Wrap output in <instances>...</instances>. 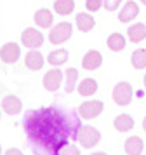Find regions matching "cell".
Segmentation results:
<instances>
[{
    "label": "cell",
    "instance_id": "cell-1",
    "mask_svg": "<svg viewBox=\"0 0 146 155\" xmlns=\"http://www.w3.org/2000/svg\"><path fill=\"white\" fill-rule=\"evenodd\" d=\"M23 127L35 155H59L63 147L78 138L80 115L59 106L28 110Z\"/></svg>",
    "mask_w": 146,
    "mask_h": 155
},
{
    "label": "cell",
    "instance_id": "cell-2",
    "mask_svg": "<svg viewBox=\"0 0 146 155\" xmlns=\"http://www.w3.org/2000/svg\"><path fill=\"white\" fill-rule=\"evenodd\" d=\"M76 141L82 145V148H92L101 141V133L92 126H82L78 131Z\"/></svg>",
    "mask_w": 146,
    "mask_h": 155
},
{
    "label": "cell",
    "instance_id": "cell-3",
    "mask_svg": "<svg viewBox=\"0 0 146 155\" xmlns=\"http://www.w3.org/2000/svg\"><path fill=\"white\" fill-rule=\"evenodd\" d=\"M73 33V26H71V23L68 21H61L57 23L54 28L50 30V33H49V42L54 44V45H59V44L66 42L70 37Z\"/></svg>",
    "mask_w": 146,
    "mask_h": 155
},
{
    "label": "cell",
    "instance_id": "cell-4",
    "mask_svg": "<svg viewBox=\"0 0 146 155\" xmlns=\"http://www.w3.org/2000/svg\"><path fill=\"white\" fill-rule=\"evenodd\" d=\"M132 94H134V91H132V85L129 82H118L113 87L111 98L118 106H127L132 101Z\"/></svg>",
    "mask_w": 146,
    "mask_h": 155
},
{
    "label": "cell",
    "instance_id": "cell-5",
    "mask_svg": "<svg viewBox=\"0 0 146 155\" xmlns=\"http://www.w3.org/2000/svg\"><path fill=\"white\" fill-rule=\"evenodd\" d=\"M104 110V103L99 101V99H89L82 105L78 106V115L85 120H90V119H96L99 113Z\"/></svg>",
    "mask_w": 146,
    "mask_h": 155
},
{
    "label": "cell",
    "instance_id": "cell-6",
    "mask_svg": "<svg viewBox=\"0 0 146 155\" xmlns=\"http://www.w3.org/2000/svg\"><path fill=\"white\" fill-rule=\"evenodd\" d=\"M21 42L28 49H37L44 44V35H42L40 30L37 28H26L21 33Z\"/></svg>",
    "mask_w": 146,
    "mask_h": 155
},
{
    "label": "cell",
    "instance_id": "cell-7",
    "mask_svg": "<svg viewBox=\"0 0 146 155\" xmlns=\"http://www.w3.org/2000/svg\"><path fill=\"white\" fill-rule=\"evenodd\" d=\"M63 75H64V73H63L61 70H57V68L49 70L47 73L44 75V87H45L49 92H56L63 84Z\"/></svg>",
    "mask_w": 146,
    "mask_h": 155
},
{
    "label": "cell",
    "instance_id": "cell-8",
    "mask_svg": "<svg viewBox=\"0 0 146 155\" xmlns=\"http://www.w3.org/2000/svg\"><path fill=\"white\" fill-rule=\"evenodd\" d=\"M21 56V49L18 44L14 42H7L5 45H2V49H0V59L7 64H12L16 63Z\"/></svg>",
    "mask_w": 146,
    "mask_h": 155
},
{
    "label": "cell",
    "instance_id": "cell-9",
    "mask_svg": "<svg viewBox=\"0 0 146 155\" xmlns=\"http://www.w3.org/2000/svg\"><path fill=\"white\" fill-rule=\"evenodd\" d=\"M101 64H103V56H101V52H99V51L90 49V51L85 52V56H83V59H82L83 70L94 71V70H97Z\"/></svg>",
    "mask_w": 146,
    "mask_h": 155
},
{
    "label": "cell",
    "instance_id": "cell-10",
    "mask_svg": "<svg viewBox=\"0 0 146 155\" xmlns=\"http://www.w3.org/2000/svg\"><path fill=\"white\" fill-rule=\"evenodd\" d=\"M0 108H2V112H5L7 115H18V113L23 110V103H21V99L18 98V96L9 94V96H5V98L2 99Z\"/></svg>",
    "mask_w": 146,
    "mask_h": 155
},
{
    "label": "cell",
    "instance_id": "cell-11",
    "mask_svg": "<svg viewBox=\"0 0 146 155\" xmlns=\"http://www.w3.org/2000/svg\"><path fill=\"white\" fill-rule=\"evenodd\" d=\"M124 148H125V153L127 155H141L143 150H144V141L139 136H131L124 143Z\"/></svg>",
    "mask_w": 146,
    "mask_h": 155
},
{
    "label": "cell",
    "instance_id": "cell-12",
    "mask_svg": "<svg viewBox=\"0 0 146 155\" xmlns=\"http://www.w3.org/2000/svg\"><path fill=\"white\" fill-rule=\"evenodd\" d=\"M127 37H129V40L134 42V44L143 42L146 38V25L144 23H134V25H131V26L127 28Z\"/></svg>",
    "mask_w": 146,
    "mask_h": 155
},
{
    "label": "cell",
    "instance_id": "cell-13",
    "mask_svg": "<svg viewBox=\"0 0 146 155\" xmlns=\"http://www.w3.org/2000/svg\"><path fill=\"white\" fill-rule=\"evenodd\" d=\"M138 14H139L138 4H136L134 0H129V2L124 5V9L120 11V14H118V21L120 23H129V21H132Z\"/></svg>",
    "mask_w": 146,
    "mask_h": 155
},
{
    "label": "cell",
    "instance_id": "cell-14",
    "mask_svg": "<svg viewBox=\"0 0 146 155\" xmlns=\"http://www.w3.org/2000/svg\"><path fill=\"white\" fill-rule=\"evenodd\" d=\"M24 64H26V68L30 70H42V66H44V56H42L38 51L31 49L30 52H26V58H24Z\"/></svg>",
    "mask_w": 146,
    "mask_h": 155
},
{
    "label": "cell",
    "instance_id": "cell-15",
    "mask_svg": "<svg viewBox=\"0 0 146 155\" xmlns=\"http://www.w3.org/2000/svg\"><path fill=\"white\" fill-rule=\"evenodd\" d=\"M113 126H115V129L120 131V133H127V131H132V127H134V119H132L129 113H120V115L115 117Z\"/></svg>",
    "mask_w": 146,
    "mask_h": 155
},
{
    "label": "cell",
    "instance_id": "cell-16",
    "mask_svg": "<svg viewBox=\"0 0 146 155\" xmlns=\"http://www.w3.org/2000/svg\"><path fill=\"white\" fill-rule=\"evenodd\" d=\"M76 28L80 30V31H90V30L96 26V19H94V16L92 14H87V12H80V14H76Z\"/></svg>",
    "mask_w": 146,
    "mask_h": 155
},
{
    "label": "cell",
    "instance_id": "cell-17",
    "mask_svg": "<svg viewBox=\"0 0 146 155\" xmlns=\"http://www.w3.org/2000/svg\"><path fill=\"white\" fill-rule=\"evenodd\" d=\"M52 19H54V16H52V12L49 9H38L35 12V23L40 28H50L52 26Z\"/></svg>",
    "mask_w": 146,
    "mask_h": 155
},
{
    "label": "cell",
    "instance_id": "cell-18",
    "mask_svg": "<svg viewBox=\"0 0 146 155\" xmlns=\"http://www.w3.org/2000/svg\"><path fill=\"white\" fill-rule=\"evenodd\" d=\"M125 37L122 35V33H118V31H115V33H111L110 37H108V40H106V45H108V49L113 51V52H120V51L125 49Z\"/></svg>",
    "mask_w": 146,
    "mask_h": 155
},
{
    "label": "cell",
    "instance_id": "cell-19",
    "mask_svg": "<svg viewBox=\"0 0 146 155\" xmlns=\"http://www.w3.org/2000/svg\"><path fill=\"white\" fill-rule=\"evenodd\" d=\"M78 94L80 96H85V98H89V96H92V94H96L97 91V82L94 80V78H83L82 82L78 84Z\"/></svg>",
    "mask_w": 146,
    "mask_h": 155
},
{
    "label": "cell",
    "instance_id": "cell-20",
    "mask_svg": "<svg viewBox=\"0 0 146 155\" xmlns=\"http://www.w3.org/2000/svg\"><path fill=\"white\" fill-rule=\"evenodd\" d=\"M68 58H70V54L66 49H56L47 56V61L52 66H61V64H64L68 61Z\"/></svg>",
    "mask_w": 146,
    "mask_h": 155
},
{
    "label": "cell",
    "instance_id": "cell-21",
    "mask_svg": "<svg viewBox=\"0 0 146 155\" xmlns=\"http://www.w3.org/2000/svg\"><path fill=\"white\" fill-rule=\"evenodd\" d=\"M76 80H78V70L76 68H68L64 71V91L73 92L76 87Z\"/></svg>",
    "mask_w": 146,
    "mask_h": 155
},
{
    "label": "cell",
    "instance_id": "cell-22",
    "mask_svg": "<svg viewBox=\"0 0 146 155\" xmlns=\"http://www.w3.org/2000/svg\"><path fill=\"white\" fill-rule=\"evenodd\" d=\"M75 9V0H56L54 2V11L59 16H68Z\"/></svg>",
    "mask_w": 146,
    "mask_h": 155
},
{
    "label": "cell",
    "instance_id": "cell-23",
    "mask_svg": "<svg viewBox=\"0 0 146 155\" xmlns=\"http://www.w3.org/2000/svg\"><path fill=\"white\" fill-rule=\"evenodd\" d=\"M131 63L136 70H144L146 68V49H136L131 54Z\"/></svg>",
    "mask_w": 146,
    "mask_h": 155
},
{
    "label": "cell",
    "instance_id": "cell-24",
    "mask_svg": "<svg viewBox=\"0 0 146 155\" xmlns=\"http://www.w3.org/2000/svg\"><path fill=\"white\" fill-rule=\"evenodd\" d=\"M59 155H80V148L76 147V145H66V147L61 148V152Z\"/></svg>",
    "mask_w": 146,
    "mask_h": 155
},
{
    "label": "cell",
    "instance_id": "cell-25",
    "mask_svg": "<svg viewBox=\"0 0 146 155\" xmlns=\"http://www.w3.org/2000/svg\"><path fill=\"white\" fill-rule=\"evenodd\" d=\"M101 5H103V0H85V9L89 12H96Z\"/></svg>",
    "mask_w": 146,
    "mask_h": 155
},
{
    "label": "cell",
    "instance_id": "cell-26",
    "mask_svg": "<svg viewBox=\"0 0 146 155\" xmlns=\"http://www.w3.org/2000/svg\"><path fill=\"white\" fill-rule=\"evenodd\" d=\"M120 4H122V0H103L104 9H106V11H110V12L117 11V9L120 7Z\"/></svg>",
    "mask_w": 146,
    "mask_h": 155
},
{
    "label": "cell",
    "instance_id": "cell-27",
    "mask_svg": "<svg viewBox=\"0 0 146 155\" xmlns=\"http://www.w3.org/2000/svg\"><path fill=\"white\" fill-rule=\"evenodd\" d=\"M4 155H23V152H21L19 148H9Z\"/></svg>",
    "mask_w": 146,
    "mask_h": 155
},
{
    "label": "cell",
    "instance_id": "cell-28",
    "mask_svg": "<svg viewBox=\"0 0 146 155\" xmlns=\"http://www.w3.org/2000/svg\"><path fill=\"white\" fill-rule=\"evenodd\" d=\"M90 155H108L106 152H96V153H90Z\"/></svg>",
    "mask_w": 146,
    "mask_h": 155
},
{
    "label": "cell",
    "instance_id": "cell-29",
    "mask_svg": "<svg viewBox=\"0 0 146 155\" xmlns=\"http://www.w3.org/2000/svg\"><path fill=\"white\" fill-rule=\"evenodd\" d=\"M143 129H144V131H146V117H144V119H143Z\"/></svg>",
    "mask_w": 146,
    "mask_h": 155
},
{
    "label": "cell",
    "instance_id": "cell-30",
    "mask_svg": "<svg viewBox=\"0 0 146 155\" xmlns=\"http://www.w3.org/2000/svg\"><path fill=\"white\" fill-rule=\"evenodd\" d=\"M143 84H144V87H146V75H144V78H143Z\"/></svg>",
    "mask_w": 146,
    "mask_h": 155
},
{
    "label": "cell",
    "instance_id": "cell-31",
    "mask_svg": "<svg viewBox=\"0 0 146 155\" xmlns=\"http://www.w3.org/2000/svg\"><path fill=\"white\" fill-rule=\"evenodd\" d=\"M0 155H2V145H0Z\"/></svg>",
    "mask_w": 146,
    "mask_h": 155
},
{
    "label": "cell",
    "instance_id": "cell-32",
    "mask_svg": "<svg viewBox=\"0 0 146 155\" xmlns=\"http://www.w3.org/2000/svg\"><path fill=\"white\" fill-rule=\"evenodd\" d=\"M141 2H143V4H144V5H146V0H141Z\"/></svg>",
    "mask_w": 146,
    "mask_h": 155
},
{
    "label": "cell",
    "instance_id": "cell-33",
    "mask_svg": "<svg viewBox=\"0 0 146 155\" xmlns=\"http://www.w3.org/2000/svg\"><path fill=\"white\" fill-rule=\"evenodd\" d=\"M0 117H2V110H0Z\"/></svg>",
    "mask_w": 146,
    "mask_h": 155
}]
</instances>
